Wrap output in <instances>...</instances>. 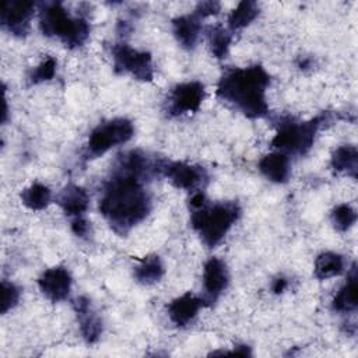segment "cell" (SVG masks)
Returning a JSON list of instances; mask_svg holds the SVG:
<instances>
[{
	"label": "cell",
	"mask_w": 358,
	"mask_h": 358,
	"mask_svg": "<svg viewBox=\"0 0 358 358\" xmlns=\"http://www.w3.org/2000/svg\"><path fill=\"white\" fill-rule=\"evenodd\" d=\"M39 27L43 35L57 36L69 48L81 46L90 35L88 22L84 18H71L59 3L45 7L41 13Z\"/></svg>",
	"instance_id": "cell-3"
},
{
	"label": "cell",
	"mask_w": 358,
	"mask_h": 358,
	"mask_svg": "<svg viewBox=\"0 0 358 358\" xmlns=\"http://www.w3.org/2000/svg\"><path fill=\"white\" fill-rule=\"evenodd\" d=\"M56 60L53 57H48L43 60L31 74V81L32 83H41V81H48L50 80L55 73H56Z\"/></svg>",
	"instance_id": "cell-27"
},
{
	"label": "cell",
	"mask_w": 358,
	"mask_h": 358,
	"mask_svg": "<svg viewBox=\"0 0 358 358\" xmlns=\"http://www.w3.org/2000/svg\"><path fill=\"white\" fill-rule=\"evenodd\" d=\"M20 299V289L13 284L3 281L1 282V302H0V312L6 313L13 309Z\"/></svg>",
	"instance_id": "cell-26"
},
{
	"label": "cell",
	"mask_w": 358,
	"mask_h": 358,
	"mask_svg": "<svg viewBox=\"0 0 358 358\" xmlns=\"http://www.w3.org/2000/svg\"><path fill=\"white\" fill-rule=\"evenodd\" d=\"M204 305L203 298H197L192 294H185L176 299H173L168 306L169 319L178 324H187L199 312V309Z\"/></svg>",
	"instance_id": "cell-13"
},
{
	"label": "cell",
	"mask_w": 358,
	"mask_h": 358,
	"mask_svg": "<svg viewBox=\"0 0 358 358\" xmlns=\"http://www.w3.org/2000/svg\"><path fill=\"white\" fill-rule=\"evenodd\" d=\"M259 14V6L255 1H241L228 18V25L231 29H241L249 25Z\"/></svg>",
	"instance_id": "cell-22"
},
{
	"label": "cell",
	"mask_w": 358,
	"mask_h": 358,
	"mask_svg": "<svg viewBox=\"0 0 358 358\" xmlns=\"http://www.w3.org/2000/svg\"><path fill=\"white\" fill-rule=\"evenodd\" d=\"M270 77L262 66L234 69L222 76L217 95L249 117H260L267 112L266 88Z\"/></svg>",
	"instance_id": "cell-2"
},
{
	"label": "cell",
	"mask_w": 358,
	"mask_h": 358,
	"mask_svg": "<svg viewBox=\"0 0 358 358\" xmlns=\"http://www.w3.org/2000/svg\"><path fill=\"white\" fill-rule=\"evenodd\" d=\"M57 203L67 215L80 217L87 211L90 199L87 192L77 185H67L59 194Z\"/></svg>",
	"instance_id": "cell-15"
},
{
	"label": "cell",
	"mask_w": 358,
	"mask_h": 358,
	"mask_svg": "<svg viewBox=\"0 0 358 358\" xmlns=\"http://www.w3.org/2000/svg\"><path fill=\"white\" fill-rule=\"evenodd\" d=\"M113 63L119 73H130L141 81L152 80L154 70L151 56L147 52H138L127 45H116L113 48Z\"/></svg>",
	"instance_id": "cell-7"
},
{
	"label": "cell",
	"mask_w": 358,
	"mask_h": 358,
	"mask_svg": "<svg viewBox=\"0 0 358 358\" xmlns=\"http://www.w3.org/2000/svg\"><path fill=\"white\" fill-rule=\"evenodd\" d=\"M74 309L80 322V329L83 333V337L88 343H95L102 331V324L98 316L92 312L91 303L87 298L80 296L74 302Z\"/></svg>",
	"instance_id": "cell-14"
},
{
	"label": "cell",
	"mask_w": 358,
	"mask_h": 358,
	"mask_svg": "<svg viewBox=\"0 0 358 358\" xmlns=\"http://www.w3.org/2000/svg\"><path fill=\"white\" fill-rule=\"evenodd\" d=\"M50 190L42 183H32L21 193L24 206L31 210H42L50 203Z\"/></svg>",
	"instance_id": "cell-23"
},
{
	"label": "cell",
	"mask_w": 358,
	"mask_h": 358,
	"mask_svg": "<svg viewBox=\"0 0 358 358\" xmlns=\"http://www.w3.org/2000/svg\"><path fill=\"white\" fill-rule=\"evenodd\" d=\"M190 204H192L194 208L203 207V204H204V196H203V193H201V192L194 193V194L192 196V199H190Z\"/></svg>",
	"instance_id": "cell-31"
},
{
	"label": "cell",
	"mask_w": 358,
	"mask_h": 358,
	"mask_svg": "<svg viewBox=\"0 0 358 358\" xmlns=\"http://www.w3.org/2000/svg\"><path fill=\"white\" fill-rule=\"evenodd\" d=\"M333 308L338 312H351L357 308V273L352 268L347 282L338 289L333 299Z\"/></svg>",
	"instance_id": "cell-18"
},
{
	"label": "cell",
	"mask_w": 358,
	"mask_h": 358,
	"mask_svg": "<svg viewBox=\"0 0 358 358\" xmlns=\"http://www.w3.org/2000/svg\"><path fill=\"white\" fill-rule=\"evenodd\" d=\"M287 288V280L280 277V278H275L273 285H271V289L275 292V294H281L284 289Z\"/></svg>",
	"instance_id": "cell-30"
},
{
	"label": "cell",
	"mask_w": 358,
	"mask_h": 358,
	"mask_svg": "<svg viewBox=\"0 0 358 358\" xmlns=\"http://www.w3.org/2000/svg\"><path fill=\"white\" fill-rule=\"evenodd\" d=\"M322 120L323 117L319 116L303 123H281L275 136L271 140L273 147L287 152L305 154L312 147Z\"/></svg>",
	"instance_id": "cell-5"
},
{
	"label": "cell",
	"mask_w": 358,
	"mask_h": 358,
	"mask_svg": "<svg viewBox=\"0 0 358 358\" xmlns=\"http://www.w3.org/2000/svg\"><path fill=\"white\" fill-rule=\"evenodd\" d=\"M35 4L25 0H6L1 4L0 21L11 34L24 36L29 28V20Z\"/></svg>",
	"instance_id": "cell-8"
},
{
	"label": "cell",
	"mask_w": 358,
	"mask_h": 358,
	"mask_svg": "<svg viewBox=\"0 0 358 358\" xmlns=\"http://www.w3.org/2000/svg\"><path fill=\"white\" fill-rule=\"evenodd\" d=\"M355 220H357V213L348 204H340L331 213V222L334 228L338 231H347L354 225Z\"/></svg>",
	"instance_id": "cell-25"
},
{
	"label": "cell",
	"mask_w": 358,
	"mask_h": 358,
	"mask_svg": "<svg viewBox=\"0 0 358 358\" xmlns=\"http://www.w3.org/2000/svg\"><path fill=\"white\" fill-rule=\"evenodd\" d=\"M229 43H231V34L227 29L221 27H214L210 31V46L215 57L218 59L225 57Z\"/></svg>",
	"instance_id": "cell-24"
},
{
	"label": "cell",
	"mask_w": 358,
	"mask_h": 358,
	"mask_svg": "<svg viewBox=\"0 0 358 358\" xmlns=\"http://www.w3.org/2000/svg\"><path fill=\"white\" fill-rule=\"evenodd\" d=\"M173 34L183 48L192 49L196 45L200 35V17L192 14L175 18Z\"/></svg>",
	"instance_id": "cell-17"
},
{
	"label": "cell",
	"mask_w": 358,
	"mask_h": 358,
	"mask_svg": "<svg viewBox=\"0 0 358 358\" xmlns=\"http://www.w3.org/2000/svg\"><path fill=\"white\" fill-rule=\"evenodd\" d=\"M161 171L172 182V185L186 190L197 187L206 179V173L203 168L189 165L185 162L165 164L161 166Z\"/></svg>",
	"instance_id": "cell-12"
},
{
	"label": "cell",
	"mask_w": 358,
	"mask_h": 358,
	"mask_svg": "<svg viewBox=\"0 0 358 358\" xmlns=\"http://www.w3.org/2000/svg\"><path fill=\"white\" fill-rule=\"evenodd\" d=\"M331 166L338 172H347L352 178H357L358 169V151L354 145L338 147L331 157Z\"/></svg>",
	"instance_id": "cell-19"
},
{
	"label": "cell",
	"mask_w": 358,
	"mask_h": 358,
	"mask_svg": "<svg viewBox=\"0 0 358 358\" xmlns=\"http://www.w3.org/2000/svg\"><path fill=\"white\" fill-rule=\"evenodd\" d=\"M164 274V267L158 256L144 257L134 268V277L143 284H152Z\"/></svg>",
	"instance_id": "cell-21"
},
{
	"label": "cell",
	"mask_w": 358,
	"mask_h": 358,
	"mask_svg": "<svg viewBox=\"0 0 358 358\" xmlns=\"http://www.w3.org/2000/svg\"><path fill=\"white\" fill-rule=\"evenodd\" d=\"M71 229L76 235L84 236L88 232V222L81 217H76L71 222Z\"/></svg>",
	"instance_id": "cell-29"
},
{
	"label": "cell",
	"mask_w": 358,
	"mask_h": 358,
	"mask_svg": "<svg viewBox=\"0 0 358 358\" xmlns=\"http://www.w3.org/2000/svg\"><path fill=\"white\" fill-rule=\"evenodd\" d=\"M204 98V87L201 83L190 81L176 85L169 98V112L172 115H182L186 112H196Z\"/></svg>",
	"instance_id": "cell-9"
},
{
	"label": "cell",
	"mask_w": 358,
	"mask_h": 358,
	"mask_svg": "<svg viewBox=\"0 0 358 358\" xmlns=\"http://www.w3.org/2000/svg\"><path fill=\"white\" fill-rule=\"evenodd\" d=\"M239 217L236 203H220L213 207H200L192 215V225L207 246H215L227 235Z\"/></svg>",
	"instance_id": "cell-4"
},
{
	"label": "cell",
	"mask_w": 358,
	"mask_h": 358,
	"mask_svg": "<svg viewBox=\"0 0 358 358\" xmlns=\"http://www.w3.org/2000/svg\"><path fill=\"white\" fill-rule=\"evenodd\" d=\"M220 11V3L217 1H203L199 3L194 14L197 17H208L213 14H217Z\"/></svg>",
	"instance_id": "cell-28"
},
{
	"label": "cell",
	"mask_w": 358,
	"mask_h": 358,
	"mask_svg": "<svg viewBox=\"0 0 358 358\" xmlns=\"http://www.w3.org/2000/svg\"><path fill=\"white\" fill-rule=\"evenodd\" d=\"M134 129L127 119H113L95 127L87 144V157L95 158L115 145L123 144L133 137Z\"/></svg>",
	"instance_id": "cell-6"
},
{
	"label": "cell",
	"mask_w": 358,
	"mask_h": 358,
	"mask_svg": "<svg viewBox=\"0 0 358 358\" xmlns=\"http://www.w3.org/2000/svg\"><path fill=\"white\" fill-rule=\"evenodd\" d=\"M344 270V260L340 255L333 252H324L316 257L315 275L319 280L331 278L341 274Z\"/></svg>",
	"instance_id": "cell-20"
},
{
	"label": "cell",
	"mask_w": 358,
	"mask_h": 358,
	"mask_svg": "<svg viewBox=\"0 0 358 358\" xmlns=\"http://www.w3.org/2000/svg\"><path fill=\"white\" fill-rule=\"evenodd\" d=\"M228 285V270L222 260L218 257H211L206 266L203 273V287H204V302L213 303L221 292Z\"/></svg>",
	"instance_id": "cell-11"
},
{
	"label": "cell",
	"mask_w": 358,
	"mask_h": 358,
	"mask_svg": "<svg viewBox=\"0 0 358 358\" xmlns=\"http://www.w3.org/2000/svg\"><path fill=\"white\" fill-rule=\"evenodd\" d=\"M38 285L48 299L59 302L69 296L71 277L64 267H52L42 273L38 280Z\"/></svg>",
	"instance_id": "cell-10"
},
{
	"label": "cell",
	"mask_w": 358,
	"mask_h": 358,
	"mask_svg": "<svg viewBox=\"0 0 358 358\" xmlns=\"http://www.w3.org/2000/svg\"><path fill=\"white\" fill-rule=\"evenodd\" d=\"M260 172L275 183H282L289 175V161L284 152H271L264 155L259 162Z\"/></svg>",
	"instance_id": "cell-16"
},
{
	"label": "cell",
	"mask_w": 358,
	"mask_h": 358,
	"mask_svg": "<svg viewBox=\"0 0 358 358\" xmlns=\"http://www.w3.org/2000/svg\"><path fill=\"white\" fill-rule=\"evenodd\" d=\"M99 210L116 232L124 234L147 217L151 199L143 189L141 179L116 171L105 187Z\"/></svg>",
	"instance_id": "cell-1"
}]
</instances>
